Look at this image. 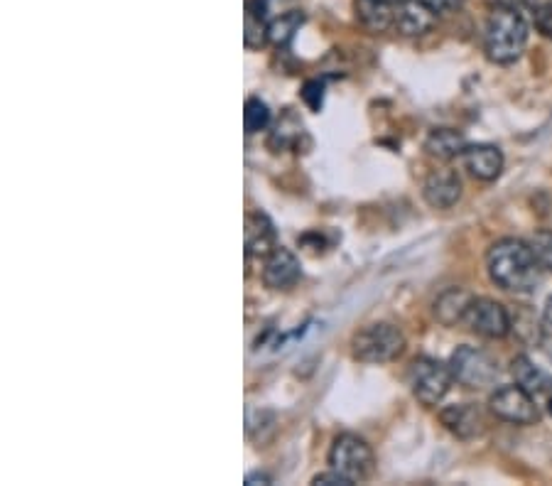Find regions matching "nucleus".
<instances>
[{"mask_svg":"<svg viewBox=\"0 0 552 486\" xmlns=\"http://www.w3.org/2000/svg\"><path fill=\"white\" fill-rule=\"evenodd\" d=\"M486 268L499 288L523 295L538 288L540 270H543L530 243L521 239L496 241L486 253Z\"/></svg>","mask_w":552,"mask_h":486,"instance_id":"1","label":"nucleus"},{"mask_svg":"<svg viewBox=\"0 0 552 486\" xmlns=\"http://www.w3.org/2000/svg\"><path fill=\"white\" fill-rule=\"evenodd\" d=\"M528 45V25L521 10L494 8L484 32L486 57L496 64H511Z\"/></svg>","mask_w":552,"mask_h":486,"instance_id":"2","label":"nucleus"},{"mask_svg":"<svg viewBox=\"0 0 552 486\" xmlns=\"http://www.w3.org/2000/svg\"><path fill=\"white\" fill-rule=\"evenodd\" d=\"M351 347H354L356 359L364 364H386V361L398 359L403 354L405 337L395 324L378 322L356 332Z\"/></svg>","mask_w":552,"mask_h":486,"instance_id":"3","label":"nucleus"},{"mask_svg":"<svg viewBox=\"0 0 552 486\" xmlns=\"http://www.w3.org/2000/svg\"><path fill=\"white\" fill-rule=\"evenodd\" d=\"M452 381V369L442 364V361L430 359V356H420L408 369L410 391L422 405H440Z\"/></svg>","mask_w":552,"mask_h":486,"instance_id":"4","label":"nucleus"},{"mask_svg":"<svg viewBox=\"0 0 552 486\" xmlns=\"http://www.w3.org/2000/svg\"><path fill=\"white\" fill-rule=\"evenodd\" d=\"M329 464L356 484L371 477L373 469H376V457H373V450L366 440L346 432V435H339L334 440L332 452H329Z\"/></svg>","mask_w":552,"mask_h":486,"instance_id":"5","label":"nucleus"},{"mask_svg":"<svg viewBox=\"0 0 552 486\" xmlns=\"http://www.w3.org/2000/svg\"><path fill=\"white\" fill-rule=\"evenodd\" d=\"M454 381L467 388H486L499 378V366L486 351L474 347H459L449 359Z\"/></svg>","mask_w":552,"mask_h":486,"instance_id":"6","label":"nucleus"},{"mask_svg":"<svg viewBox=\"0 0 552 486\" xmlns=\"http://www.w3.org/2000/svg\"><path fill=\"white\" fill-rule=\"evenodd\" d=\"M526 388L521 386H501L491 393L489 405L496 418L506 420L513 425H533L540 420L538 405L533 401Z\"/></svg>","mask_w":552,"mask_h":486,"instance_id":"7","label":"nucleus"},{"mask_svg":"<svg viewBox=\"0 0 552 486\" xmlns=\"http://www.w3.org/2000/svg\"><path fill=\"white\" fill-rule=\"evenodd\" d=\"M464 324L474 334L486 339H503L511 332V315L501 302L489 300V297H474L464 315Z\"/></svg>","mask_w":552,"mask_h":486,"instance_id":"8","label":"nucleus"},{"mask_svg":"<svg viewBox=\"0 0 552 486\" xmlns=\"http://www.w3.org/2000/svg\"><path fill=\"white\" fill-rule=\"evenodd\" d=\"M302 278L300 261H297L295 253L290 248L278 246L268 258H265L263 268V283L270 290H290L292 285H297V280Z\"/></svg>","mask_w":552,"mask_h":486,"instance_id":"9","label":"nucleus"},{"mask_svg":"<svg viewBox=\"0 0 552 486\" xmlns=\"http://www.w3.org/2000/svg\"><path fill=\"white\" fill-rule=\"evenodd\" d=\"M425 202L435 209H449L462 197V180L454 170H435L422 187Z\"/></svg>","mask_w":552,"mask_h":486,"instance_id":"10","label":"nucleus"},{"mask_svg":"<svg viewBox=\"0 0 552 486\" xmlns=\"http://www.w3.org/2000/svg\"><path fill=\"white\" fill-rule=\"evenodd\" d=\"M462 162L476 180L491 182L501 175L503 153L496 145H467L462 153Z\"/></svg>","mask_w":552,"mask_h":486,"instance_id":"11","label":"nucleus"},{"mask_svg":"<svg viewBox=\"0 0 552 486\" xmlns=\"http://www.w3.org/2000/svg\"><path fill=\"white\" fill-rule=\"evenodd\" d=\"M440 420L452 435L462 437V440H472V437H479L484 432V418L472 403L449 405V408L442 410Z\"/></svg>","mask_w":552,"mask_h":486,"instance_id":"12","label":"nucleus"},{"mask_svg":"<svg viewBox=\"0 0 552 486\" xmlns=\"http://www.w3.org/2000/svg\"><path fill=\"white\" fill-rule=\"evenodd\" d=\"M432 25H435V13H432L425 3H420V0H405V3L395 5L393 27L400 35H422V32L430 30Z\"/></svg>","mask_w":552,"mask_h":486,"instance_id":"13","label":"nucleus"},{"mask_svg":"<svg viewBox=\"0 0 552 486\" xmlns=\"http://www.w3.org/2000/svg\"><path fill=\"white\" fill-rule=\"evenodd\" d=\"M278 248L275 243V229L263 214H248L246 216V253L248 258H268L270 253Z\"/></svg>","mask_w":552,"mask_h":486,"instance_id":"14","label":"nucleus"},{"mask_svg":"<svg viewBox=\"0 0 552 486\" xmlns=\"http://www.w3.org/2000/svg\"><path fill=\"white\" fill-rule=\"evenodd\" d=\"M511 374L521 388H526L530 396H543L552 391V378L540 366H535L528 356H516L511 361Z\"/></svg>","mask_w":552,"mask_h":486,"instance_id":"15","label":"nucleus"},{"mask_svg":"<svg viewBox=\"0 0 552 486\" xmlns=\"http://www.w3.org/2000/svg\"><path fill=\"white\" fill-rule=\"evenodd\" d=\"M356 15L371 32H386L395 25V5L386 0H356Z\"/></svg>","mask_w":552,"mask_h":486,"instance_id":"16","label":"nucleus"},{"mask_svg":"<svg viewBox=\"0 0 552 486\" xmlns=\"http://www.w3.org/2000/svg\"><path fill=\"white\" fill-rule=\"evenodd\" d=\"M464 138L462 133L452 131V128H437V131L430 133V138H427L425 150L432 155V158L437 160H452L457 158V155L464 153Z\"/></svg>","mask_w":552,"mask_h":486,"instance_id":"17","label":"nucleus"},{"mask_svg":"<svg viewBox=\"0 0 552 486\" xmlns=\"http://www.w3.org/2000/svg\"><path fill=\"white\" fill-rule=\"evenodd\" d=\"M268 13L258 0H251L246 5V32H243V40H246V47L251 50H258L268 42Z\"/></svg>","mask_w":552,"mask_h":486,"instance_id":"18","label":"nucleus"},{"mask_svg":"<svg viewBox=\"0 0 552 486\" xmlns=\"http://www.w3.org/2000/svg\"><path fill=\"white\" fill-rule=\"evenodd\" d=\"M305 23V13L302 10H288V13H280L278 18H273L268 23V42H273L275 47L290 45L295 32L300 30V25Z\"/></svg>","mask_w":552,"mask_h":486,"instance_id":"19","label":"nucleus"},{"mask_svg":"<svg viewBox=\"0 0 552 486\" xmlns=\"http://www.w3.org/2000/svg\"><path fill=\"white\" fill-rule=\"evenodd\" d=\"M474 297L469 293H464V290L452 288L447 290L445 295L437 300L435 305V315L440 317V322L445 324H454V322H462L464 315H467V307L469 302H472Z\"/></svg>","mask_w":552,"mask_h":486,"instance_id":"20","label":"nucleus"},{"mask_svg":"<svg viewBox=\"0 0 552 486\" xmlns=\"http://www.w3.org/2000/svg\"><path fill=\"white\" fill-rule=\"evenodd\" d=\"M300 135H302V121L295 116V113L288 111L283 118H280L278 126H275L270 143L280 150L285 148V145H292L295 140H300Z\"/></svg>","mask_w":552,"mask_h":486,"instance_id":"21","label":"nucleus"},{"mask_svg":"<svg viewBox=\"0 0 552 486\" xmlns=\"http://www.w3.org/2000/svg\"><path fill=\"white\" fill-rule=\"evenodd\" d=\"M270 123V108L263 104L261 99H248L246 108H243V126H246V133L253 135L263 131Z\"/></svg>","mask_w":552,"mask_h":486,"instance_id":"22","label":"nucleus"},{"mask_svg":"<svg viewBox=\"0 0 552 486\" xmlns=\"http://www.w3.org/2000/svg\"><path fill=\"white\" fill-rule=\"evenodd\" d=\"M530 248H533L535 258L543 266V270H550L552 273V231L540 229L535 231L533 239H530Z\"/></svg>","mask_w":552,"mask_h":486,"instance_id":"23","label":"nucleus"},{"mask_svg":"<svg viewBox=\"0 0 552 486\" xmlns=\"http://www.w3.org/2000/svg\"><path fill=\"white\" fill-rule=\"evenodd\" d=\"M302 99H305V104L310 106L312 111H319V108H322V99H324L322 81H307L305 89H302Z\"/></svg>","mask_w":552,"mask_h":486,"instance_id":"24","label":"nucleus"},{"mask_svg":"<svg viewBox=\"0 0 552 486\" xmlns=\"http://www.w3.org/2000/svg\"><path fill=\"white\" fill-rule=\"evenodd\" d=\"M533 20H535V27H538L545 37H552V3L538 5L533 13Z\"/></svg>","mask_w":552,"mask_h":486,"instance_id":"25","label":"nucleus"},{"mask_svg":"<svg viewBox=\"0 0 552 486\" xmlns=\"http://www.w3.org/2000/svg\"><path fill=\"white\" fill-rule=\"evenodd\" d=\"M312 484L315 486H351L354 482H351L349 477H344L342 472H337V469H334V472H327V474H317L315 479H312Z\"/></svg>","mask_w":552,"mask_h":486,"instance_id":"26","label":"nucleus"},{"mask_svg":"<svg viewBox=\"0 0 552 486\" xmlns=\"http://www.w3.org/2000/svg\"><path fill=\"white\" fill-rule=\"evenodd\" d=\"M420 3H425L435 15H440V13H452V10L462 8L464 0H420Z\"/></svg>","mask_w":552,"mask_h":486,"instance_id":"27","label":"nucleus"},{"mask_svg":"<svg viewBox=\"0 0 552 486\" xmlns=\"http://www.w3.org/2000/svg\"><path fill=\"white\" fill-rule=\"evenodd\" d=\"M491 8H506V10H526L533 8L535 0H486Z\"/></svg>","mask_w":552,"mask_h":486,"instance_id":"28","label":"nucleus"},{"mask_svg":"<svg viewBox=\"0 0 552 486\" xmlns=\"http://www.w3.org/2000/svg\"><path fill=\"white\" fill-rule=\"evenodd\" d=\"M540 347H543L548 359L552 361V329H543V324H540Z\"/></svg>","mask_w":552,"mask_h":486,"instance_id":"29","label":"nucleus"},{"mask_svg":"<svg viewBox=\"0 0 552 486\" xmlns=\"http://www.w3.org/2000/svg\"><path fill=\"white\" fill-rule=\"evenodd\" d=\"M543 329H552V297L545 305V315H543Z\"/></svg>","mask_w":552,"mask_h":486,"instance_id":"30","label":"nucleus"},{"mask_svg":"<svg viewBox=\"0 0 552 486\" xmlns=\"http://www.w3.org/2000/svg\"><path fill=\"white\" fill-rule=\"evenodd\" d=\"M258 3L263 5L265 13H270V8H273V5H285V3H290V0H258Z\"/></svg>","mask_w":552,"mask_h":486,"instance_id":"31","label":"nucleus"},{"mask_svg":"<svg viewBox=\"0 0 552 486\" xmlns=\"http://www.w3.org/2000/svg\"><path fill=\"white\" fill-rule=\"evenodd\" d=\"M256 482H263V484H270V479L265 477V474H251V477L246 479V484H256Z\"/></svg>","mask_w":552,"mask_h":486,"instance_id":"32","label":"nucleus"},{"mask_svg":"<svg viewBox=\"0 0 552 486\" xmlns=\"http://www.w3.org/2000/svg\"><path fill=\"white\" fill-rule=\"evenodd\" d=\"M386 3H393V5H398V3H405V0H386Z\"/></svg>","mask_w":552,"mask_h":486,"instance_id":"33","label":"nucleus"},{"mask_svg":"<svg viewBox=\"0 0 552 486\" xmlns=\"http://www.w3.org/2000/svg\"><path fill=\"white\" fill-rule=\"evenodd\" d=\"M550 413H552V401H550Z\"/></svg>","mask_w":552,"mask_h":486,"instance_id":"34","label":"nucleus"}]
</instances>
